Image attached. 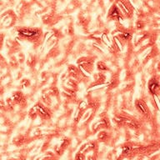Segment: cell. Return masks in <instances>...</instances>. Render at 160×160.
<instances>
[{"mask_svg": "<svg viewBox=\"0 0 160 160\" xmlns=\"http://www.w3.org/2000/svg\"><path fill=\"white\" fill-rule=\"evenodd\" d=\"M26 103V98L22 92L15 91L7 99V104L8 107H13L14 105H23Z\"/></svg>", "mask_w": 160, "mask_h": 160, "instance_id": "cell-4", "label": "cell"}, {"mask_svg": "<svg viewBox=\"0 0 160 160\" xmlns=\"http://www.w3.org/2000/svg\"><path fill=\"white\" fill-rule=\"evenodd\" d=\"M5 40V34L3 32H0V52L2 51L3 44H4Z\"/></svg>", "mask_w": 160, "mask_h": 160, "instance_id": "cell-17", "label": "cell"}, {"mask_svg": "<svg viewBox=\"0 0 160 160\" xmlns=\"http://www.w3.org/2000/svg\"><path fill=\"white\" fill-rule=\"evenodd\" d=\"M148 92L152 96H158V92L160 91V84H159V78L158 76H153L149 79L148 82Z\"/></svg>", "mask_w": 160, "mask_h": 160, "instance_id": "cell-7", "label": "cell"}, {"mask_svg": "<svg viewBox=\"0 0 160 160\" xmlns=\"http://www.w3.org/2000/svg\"><path fill=\"white\" fill-rule=\"evenodd\" d=\"M68 71L70 77L72 78L74 80H78L79 78H81L82 77V73L80 72V70L78 69V68L75 65H69Z\"/></svg>", "mask_w": 160, "mask_h": 160, "instance_id": "cell-10", "label": "cell"}, {"mask_svg": "<svg viewBox=\"0 0 160 160\" xmlns=\"http://www.w3.org/2000/svg\"><path fill=\"white\" fill-rule=\"evenodd\" d=\"M28 114H29V117L32 118V119H34L35 118L37 117V112H36V110H35L34 107L32 108L31 109L29 110V112H28Z\"/></svg>", "mask_w": 160, "mask_h": 160, "instance_id": "cell-18", "label": "cell"}, {"mask_svg": "<svg viewBox=\"0 0 160 160\" xmlns=\"http://www.w3.org/2000/svg\"><path fill=\"white\" fill-rule=\"evenodd\" d=\"M34 108L36 110L38 116L41 118L42 119L48 120L52 117V112H51L50 109L48 108V107L43 104L42 102H37L34 105Z\"/></svg>", "mask_w": 160, "mask_h": 160, "instance_id": "cell-6", "label": "cell"}, {"mask_svg": "<svg viewBox=\"0 0 160 160\" xmlns=\"http://www.w3.org/2000/svg\"><path fill=\"white\" fill-rule=\"evenodd\" d=\"M95 58L88 56V57L79 58L77 60L78 69L82 73V77H91L94 70Z\"/></svg>", "mask_w": 160, "mask_h": 160, "instance_id": "cell-2", "label": "cell"}, {"mask_svg": "<svg viewBox=\"0 0 160 160\" xmlns=\"http://www.w3.org/2000/svg\"><path fill=\"white\" fill-rule=\"evenodd\" d=\"M135 108H136V109L138 112H139V114H141L143 117L148 118L150 115V110L148 107L147 103L145 102L143 99H137L135 101Z\"/></svg>", "mask_w": 160, "mask_h": 160, "instance_id": "cell-8", "label": "cell"}, {"mask_svg": "<svg viewBox=\"0 0 160 160\" xmlns=\"http://www.w3.org/2000/svg\"><path fill=\"white\" fill-rule=\"evenodd\" d=\"M125 124L127 125L128 127H129L130 128H132V129H137L139 127V125L138 123V122L134 119H129V118H127L123 122Z\"/></svg>", "mask_w": 160, "mask_h": 160, "instance_id": "cell-12", "label": "cell"}, {"mask_svg": "<svg viewBox=\"0 0 160 160\" xmlns=\"http://www.w3.org/2000/svg\"><path fill=\"white\" fill-rule=\"evenodd\" d=\"M75 160H85V157L82 152H77V154L75 156Z\"/></svg>", "mask_w": 160, "mask_h": 160, "instance_id": "cell-20", "label": "cell"}, {"mask_svg": "<svg viewBox=\"0 0 160 160\" xmlns=\"http://www.w3.org/2000/svg\"><path fill=\"white\" fill-rule=\"evenodd\" d=\"M7 61L5 59V58L0 52V66L1 67H5V66H7Z\"/></svg>", "mask_w": 160, "mask_h": 160, "instance_id": "cell-19", "label": "cell"}, {"mask_svg": "<svg viewBox=\"0 0 160 160\" xmlns=\"http://www.w3.org/2000/svg\"><path fill=\"white\" fill-rule=\"evenodd\" d=\"M85 110L81 108H78V109L76 110V112H75L74 115H73V120H74L75 122H79V120L82 118V115L84 113Z\"/></svg>", "mask_w": 160, "mask_h": 160, "instance_id": "cell-13", "label": "cell"}, {"mask_svg": "<svg viewBox=\"0 0 160 160\" xmlns=\"http://www.w3.org/2000/svg\"><path fill=\"white\" fill-rule=\"evenodd\" d=\"M130 150H131V147L130 146H124V147L122 148V153H124V154L128 153Z\"/></svg>", "mask_w": 160, "mask_h": 160, "instance_id": "cell-21", "label": "cell"}, {"mask_svg": "<svg viewBox=\"0 0 160 160\" xmlns=\"http://www.w3.org/2000/svg\"><path fill=\"white\" fill-rule=\"evenodd\" d=\"M108 137V132L106 131H102V132H98V138L101 141H104V140L107 139Z\"/></svg>", "mask_w": 160, "mask_h": 160, "instance_id": "cell-16", "label": "cell"}, {"mask_svg": "<svg viewBox=\"0 0 160 160\" xmlns=\"http://www.w3.org/2000/svg\"><path fill=\"white\" fill-rule=\"evenodd\" d=\"M96 67H97V69L101 72H109L110 71V68H108V66L104 62H102V61H98V62H97Z\"/></svg>", "mask_w": 160, "mask_h": 160, "instance_id": "cell-11", "label": "cell"}, {"mask_svg": "<svg viewBox=\"0 0 160 160\" xmlns=\"http://www.w3.org/2000/svg\"><path fill=\"white\" fill-rule=\"evenodd\" d=\"M118 38H120V39L124 40V41H129V40L132 39V33L131 32H127L126 31V32H122Z\"/></svg>", "mask_w": 160, "mask_h": 160, "instance_id": "cell-15", "label": "cell"}, {"mask_svg": "<svg viewBox=\"0 0 160 160\" xmlns=\"http://www.w3.org/2000/svg\"><path fill=\"white\" fill-rule=\"evenodd\" d=\"M108 18L111 20H117V21H122L124 19L123 15L115 3L112 4L110 8L108 13Z\"/></svg>", "mask_w": 160, "mask_h": 160, "instance_id": "cell-9", "label": "cell"}, {"mask_svg": "<svg viewBox=\"0 0 160 160\" xmlns=\"http://www.w3.org/2000/svg\"><path fill=\"white\" fill-rule=\"evenodd\" d=\"M17 22V16L12 10H7L0 15V23L4 28H12Z\"/></svg>", "mask_w": 160, "mask_h": 160, "instance_id": "cell-3", "label": "cell"}, {"mask_svg": "<svg viewBox=\"0 0 160 160\" xmlns=\"http://www.w3.org/2000/svg\"><path fill=\"white\" fill-rule=\"evenodd\" d=\"M15 30L18 37L20 39L32 43L36 46L40 44L43 38V32L40 28L18 27Z\"/></svg>", "mask_w": 160, "mask_h": 160, "instance_id": "cell-1", "label": "cell"}, {"mask_svg": "<svg viewBox=\"0 0 160 160\" xmlns=\"http://www.w3.org/2000/svg\"><path fill=\"white\" fill-rule=\"evenodd\" d=\"M94 147H95L94 142H88V143H85V144L83 145L81 148H80V152H89V151L93 149Z\"/></svg>", "mask_w": 160, "mask_h": 160, "instance_id": "cell-14", "label": "cell"}, {"mask_svg": "<svg viewBox=\"0 0 160 160\" xmlns=\"http://www.w3.org/2000/svg\"><path fill=\"white\" fill-rule=\"evenodd\" d=\"M115 4L118 7L124 18H132V14H133V7L128 2L127 0H117Z\"/></svg>", "mask_w": 160, "mask_h": 160, "instance_id": "cell-5", "label": "cell"}]
</instances>
